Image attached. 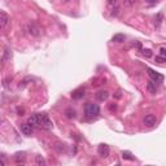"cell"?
I'll return each instance as SVG.
<instances>
[{
    "label": "cell",
    "mask_w": 166,
    "mask_h": 166,
    "mask_svg": "<svg viewBox=\"0 0 166 166\" xmlns=\"http://www.w3.org/2000/svg\"><path fill=\"white\" fill-rule=\"evenodd\" d=\"M25 29L27 31V34L31 36H40L43 34V27L38 22H34V21H30V22L26 23Z\"/></svg>",
    "instance_id": "1"
},
{
    "label": "cell",
    "mask_w": 166,
    "mask_h": 166,
    "mask_svg": "<svg viewBox=\"0 0 166 166\" xmlns=\"http://www.w3.org/2000/svg\"><path fill=\"white\" fill-rule=\"evenodd\" d=\"M85 114L87 117L93 118V117H97L100 114V106L97 104H93V103H88L87 105L85 106Z\"/></svg>",
    "instance_id": "2"
},
{
    "label": "cell",
    "mask_w": 166,
    "mask_h": 166,
    "mask_svg": "<svg viewBox=\"0 0 166 166\" xmlns=\"http://www.w3.org/2000/svg\"><path fill=\"white\" fill-rule=\"evenodd\" d=\"M52 121L49 119V117L47 116V114H39V126L43 127L45 130H49L52 128Z\"/></svg>",
    "instance_id": "3"
},
{
    "label": "cell",
    "mask_w": 166,
    "mask_h": 166,
    "mask_svg": "<svg viewBox=\"0 0 166 166\" xmlns=\"http://www.w3.org/2000/svg\"><path fill=\"white\" fill-rule=\"evenodd\" d=\"M143 123H144L147 127H153L154 125L157 123V118H156V116H153V114H148V116L144 117Z\"/></svg>",
    "instance_id": "4"
},
{
    "label": "cell",
    "mask_w": 166,
    "mask_h": 166,
    "mask_svg": "<svg viewBox=\"0 0 166 166\" xmlns=\"http://www.w3.org/2000/svg\"><path fill=\"white\" fill-rule=\"evenodd\" d=\"M9 25V17L5 12H0V30H4Z\"/></svg>",
    "instance_id": "5"
},
{
    "label": "cell",
    "mask_w": 166,
    "mask_h": 166,
    "mask_svg": "<svg viewBox=\"0 0 166 166\" xmlns=\"http://www.w3.org/2000/svg\"><path fill=\"white\" fill-rule=\"evenodd\" d=\"M109 152H110V149H109V147H108L106 144H100V145L97 147V153L100 154L101 157H104V158L108 157Z\"/></svg>",
    "instance_id": "6"
},
{
    "label": "cell",
    "mask_w": 166,
    "mask_h": 166,
    "mask_svg": "<svg viewBox=\"0 0 166 166\" xmlns=\"http://www.w3.org/2000/svg\"><path fill=\"white\" fill-rule=\"evenodd\" d=\"M20 128H21V132H22L23 135H26V136H30L31 135V132H33V126L27 122V123H22L20 126Z\"/></svg>",
    "instance_id": "7"
},
{
    "label": "cell",
    "mask_w": 166,
    "mask_h": 166,
    "mask_svg": "<svg viewBox=\"0 0 166 166\" xmlns=\"http://www.w3.org/2000/svg\"><path fill=\"white\" fill-rule=\"evenodd\" d=\"M148 73H149V77L152 78L153 82H156V83H161V82L164 81V75H161V74H158V73L153 71L152 69H148Z\"/></svg>",
    "instance_id": "8"
},
{
    "label": "cell",
    "mask_w": 166,
    "mask_h": 166,
    "mask_svg": "<svg viewBox=\"0 0 166 166\" xmlns=\"http://www.w3.org/2000/svg\"><path fill=\"white\" fill-rule=\"evenodd\" d=\"M157 85H158V83H156L153 81H149L148 85H147V90L150 93H157V91H158V86Z\"/></svg>",
    "instance_id": "9"
},
{
    "label": "cell",
    "mask_w": 166,
    "mask_h": 166,
    "mask_svg": "<svg viewBox=\"0 0 166 166\" xmlns=\"http://www.w3.org/2000/svg\"><path fill=\"white\" fill-rule=\"evenodd\" d=\"M108 97H109V92L106 90H101V91H99L96 93V99L97 100H100V101H105Z\"/></svg>",
    "instance_id": "10"
},
{
    "label": "cell",
    "mask_w": 166,
    "mask_h": 166,
    "mask_svg": "<svg viewBox=\"0 0 166 166\" xmlns=\"http://www.w3.org/2000/svg\"><path fill=\"white\" fill-rule=\"evenodd\" d=\"M83 96H85V90H83V88H78V90H75L71 93V97L75 99V100H79Z\"/></svg>",
    "instance_id": "11"
},
{
    "label": "cell",
    "mask_w": 166,
    "mask_h": 166,
    "mask_svg": "<svg viewBox=\"0 0 166 166\" xmlns=\"http://www.w3.org/2000/svg\"><path fill=\"white\" fill-rule=\"evenodd\" d=\"M31 126H39V114H33L31 117H29L27 121Z\"/></svg>",
    "instance_id": "12"
},
{
    "label": "cell",
    "mask_w": 166,
    "mask_h": 166,
    "mask_svg": "<svg viewBox=\"0 0 166 166\" xmlns=\"http://www.w3.org/2000/svg\"><path fill=\"white\" fill-rule=\"evenodd\" d=\"M14 158H16V161H17L18 164H20V162H21V164H23V162H25V153H23V152H22V153H20V152H18V153H16Z\"/></svg>",
    "instance_id": "13"
},
{
    "label": "cell",
    "mask_w": 166,
    "mask_h": 166,
    "mask_svg": "<svg viewBox=\"0 0 166 166\" xmlns=\"http://www.w3.org/2000/svg\"><path fill=\"white\" fill-rule=\"evenodd\" d=\"M122 158L130 160V161H134L135 160V157H132V153L131 152H127V150H123V152H122Z\"/></svg>",
    "instance_id": "14"
},
{
    "label": "cell",
    "mask_w": 166,
    "mask_h": 166,
    "mask_svg": "<svg viewBox=\"0 0 166 166\" xmlns=\"http://www.w3.org/2000/svg\"><path fill=\"white\" fill-rule=\"evenodd\" d=\"M112 40L116 42V43H121V42H125V35H122V34H117V35L113 36Z\"/></svg>",
    "instance_id": "15"
},
{
    "label": "cell",
    "mask_w": 166,
    "mask_h": 166,
    "mask_svg": "<svg viewBox=\"0 0 166 166\" xmlns=\"http://www.w3.org/2000/svg\"><path fill=\"white\" fill-rule=\"evenodd\" d=\"M35 164L39 165V166H44L45 165V160L42 157V156H36V157H35Z\"/></svg>",
    "instance_id": "16"
},
{
    "label": "cell",
    "mask_w": 166,
    "mask_h": 166,
    "mask_svg": "<svg viewBox=\"0 0 166 166\" xmlns=\"http://www.w3.org/2000/svg\"><path fill=\"white\" fill-rule=\"evenodd\" d=\"M65 114H66L67 118H74L75 117V110H73V109H66Z\"/></svg>",
    "instance_id": "17"
},
{
    "label": "cell",
    "mask_w": 166,
    "mask_h": 166,
    "mask_svg": "<svg viewBox=\"0 0 166 166\" xmlns=\"http://www.w3.org/2000/svg\"><path fill=\"white\" fill-rule=\"evenodd\" d=\"M165 61H166V59H165L164 56H156V62H158V64L162 65Z\"/></svg>",
    "instance_id": "18"
},
{
    "label": "cell",
    "mask_w": 166,
    "mask_h": 166,
    "mask_svg": "<svg viewBox=\"0 0 166 166\" xmlns=\"http://www.w3.org/2000/svg\"><path fill=\"white\" fill-rule=\"evenodd\" d=\"M143 55L147 56V57H150V56H152V53H150L149 49H144V51H143Z\"/></svg>",
    "instance_id": "19"
},
{
    "label": "cell",
    "mask_w": 166,
    "mask_h": 166,
    "mask_svg": "<svg viewBox=\"0 0 166 166\" xmlns=\"http://www.w3.org/2000/svg\"><path fill=\"white\" fill-rule=\"evenodd\" d=\"M160 56H166V49H165V47H162V48L160 49Z\"/></svg>",
    "instance_id": "20"
},
{
    "label": "cell",
    "mask_w": 166,
    "mask_h": 166,
    "mask_svg": "<svg viewBox=\"0 0 166 166\" xmlns=\"http://www.w3.org/2000/svg\"><path fill=\"white\" fill-rule=\"evenodd\" d=\"M135 2H136V0H125V3H126L127 5H134Z\"/></svg>",
    "instance_id": "21"
},
{
    "label": "cell",
    "mask_w": 166,
    "mask_h": 166,
    "mask_svg": "<svg viewBox=\"0 0 166 166\" xmlns=\"http://www.w3.org/2000/svg\"><path fill=\"white\" fill-rule=\"evenodd\" d=\"M108 3L110 5H116L117 4V0H108Z\"/></svg>",
    "instance_id": "22"
},
{
    "label": "cell",
    "mask_w": 166,
    "mask_h": 166,
    "mask_svg": "<svg viewBox=\"0 0 166 166\" xmlns=\"http://www.w3.org/2000/svg\"><path fill=\"white\" fill-rule=\"evenodd\" d=\"M5 165V161L4 160H0V166H4Z\"/></svg>",
    "instance_id": "23"
},
{
    "label": "cell",
    "mask_w": 166,
    "mask_h": 166,
    "mask_svg": "<svg viewBox=\"0 0 166 166\" xmlns=\"http://www.w3.org/2000/svg\"><path fill=\"white\" fill-rule=\"evenodd\" d=\"M109 108H110V110H113V109H116V105H110Z\"/></svg>",
    "instance_id": "24"
},
{
    "label": "cell",
    "mask_w": 166,
    "mask_h": 166,
    "mask_svg": "<svg viewBox=\"0 0 166 166\" xmlns=\"http://www.w3.org/2000/svg\"><path fill=\"white\" fill-rule=\"evenodd\" d=\"M65 2H71V0H65Z\"/></svg>",
    "instance_id": "25"
}]
</instances>
